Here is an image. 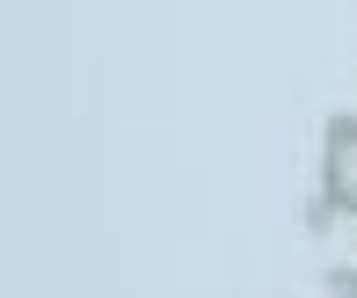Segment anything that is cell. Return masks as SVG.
Returning <instances> with one entry per match:
<instances>
[{
	"mask_svg": "<svg viewBox=\"0 0 357 298\" xmlns=\"http://www.w3.org/2000/svg\"><path fill=\"white\" fill-rule=\"evenodd\" d=\"M328 196L357 211V124H343L335 146H328Z\"/></svg>",
	"mask_w": 357,
	"mask_h": 298,
	"instance_id": "obj_1",
	"label": "cell"
}]
</instances>
